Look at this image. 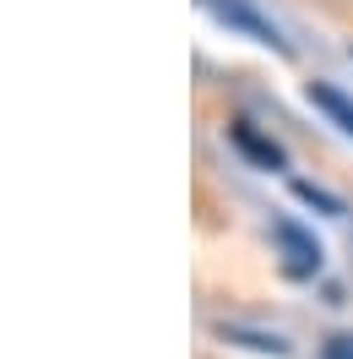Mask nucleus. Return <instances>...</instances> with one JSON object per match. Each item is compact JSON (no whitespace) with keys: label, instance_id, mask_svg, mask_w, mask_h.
<instances>
[{"label":"nucleus","instance_id":"f257e3e1","mask_svg":"<svg viewBox=\"0 0 353 359\" xmlns=\"http://www.w3.org/2000/svg\"><path fill=\"white\" fill-rule=\"evenodd\" d=\"M212 17H218L223 27H234V33H244V39H256V44H266V49H277V55H293V44L283 39V27L272 22L266 11H256L250 0H201Z\"/></svg>","mask_w":353,"mask_h":359},{"label":"nucleus","instance_id":"f03ea898","mask_svg":"<svg viewBox=\"0 0 353 359\" xmlns=\"http://www.w3.org/2000/svg\"><path fill=\"white\" fill-rule=\"evenodd\" d=\"M272 240L283 250L288 278H315V272H321V245H315V234H305L293 218H277V224H272Z\"/></svg>","mask_w":353,"mask_h":359},{"label":"nucleus","instance_id":"7ed1b4c3","mask_svg":"<svg viewBox=\"0 0 353 359\" xmlns=\"http://www.w3.org/2000/svg\"><path fill=\"white\" fill-rule=\"evenodd\" d=\"M310 104L326 114L342 136H353V98H348V93H337L331 82H310Z\"/></svg>","mask_w":353,"mask_h":359},{"label":"nucleus","instance_id":"20e7f679","mask_svg":"<svg viewBox=\"0 0 353 359\" xmlns=\"http://www.w3.org/2000/svg\"><path fill=\"white\" fill-rule=\"evenodd\" d=\"M234 147H240L244 158H256V163H261V169H283L288 158H283V147H277V142H272V136H261L256 131V126H234Z\"/></svg>","mask_w":353,"mask_h":359},{"label":"nucleus","instance_id":"39448f33","mask_svg":"<svg viewBox=\"0 0 353 359\" xmlns=\"http://www.w3.org/2000/svg\"><path fill=\"white\" fill-rule=\"evenodd\" d=\"M293 196H299V202H310V207H321V212H331V218H342V202H337V196H326L321 185H310V180H293Z\"/></svg>","mask_w":353,"mask_h":359},{"label":"nucleus","instance_id":"423d86ee","mask_svg":"<svg viewBox=\"0 0 353 359\" xmlns=\"http://www.w3.org/2000/svg\"><path fill=\"white\" fill-rule=\"evenodd\" d=\"M321 359H353V332H337V337H326Z\"/></svg>","mask_w":353,"mask_h":359}]
</instances>
